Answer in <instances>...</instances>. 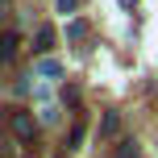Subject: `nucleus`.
I'll return each instance as SVG.
<instances>
[{"label":"nucleus","instance_id":"nucleus-1","mask_svg":"<svg viewBox=\"0 0 158 158\" xmlns=\"http://www.w3.org/2000/svg\"><path fill=\"white\" fill-rule=\"evenodd\" d=\"M8 129H13V137H17V142H33V133H38V125H33V117H29V112H21V108L13 112V121H8Z\"/></svg>","mask_w":158,"mask_h":158},{"label":"nucleus","instance_id":"nucleus-2","mask_svg":"<svg viewBox=\"0 0 158 158\" xmlns=\"http://www.w3.org/2000/svg\"><path fill=\"white\" fill-rule=\"evenodd\" d=\"M50 46H54V29H50V25H42L38 38H33V50H38V54H46Z\"/></svg>","mask_w":158,"mask_h":158},{"label":"nucleus","instance_id":"nucleus-3","mask_svg":"<svg viewBox=\"0 0 158 158\" xmlns=\"http://www.w3.org/2000/svg\"><path fill=\"white\" fill-rule=\"evenodd\" d=\"M38 75H42V79H58V75H63V67H58L54 58H42V63H38Z\"/></svg>","mask_w":158,"mask_h":158},{"label":"nucleus","instance_id":"nucleus-4","mask_svg":"<svg viewBox=\"0 0 158 158\" xmlns=\"http://www.w3.org/2000/svg\"><path fill=\"white\" fill-rule=\"evenodd\" d=\"M13 54H17V33H4V38H0V58L8 63Z\"/></svg>","mask_w":158,"mask_h":158},{"label":"nucleus","instance_id":"nucleus-5","mask_svg":"<svg viewBox=\"0 0 158 158\" xmlns=\"http://www.w3.org/2000/svg\"><path fill=\"white\" fill-rule=\"evenodd\" d=\"M117 129H121V117H117V112H108V117H104V125H100V133H117Z\"/></svg>","mask_w":158,"mask_h":158},{"label":"nucleus","instance_id":"nucleus-6","mask_svg":"<svg viewBox=\"0 0 158 158\" xmlns=\"http://www.w3.org/2000/svg\"><path fill=\"white\" fill-rule=\"evenodd\" d=\"M67 38H71V42L87 38V25H83V21H71V25H67Z\"/></svg>","mask_w":158,"mask_h":158},{"label":"nucleus","instance_id":"nucleus-7","mask_svg":"<svg viewBox=\"0 0 158 158\" xmlns=\"http://www.w3.org/2000/svg\"><path fill=\"white\" fill-rule=\"evenodd\" d=\"M117 158H137V142H121V150H117Z\"/></svg>","mask_w":158,"mask_h":158},{"label":"nucleus","instance_id":"nucleus-8","mask_svg":"<svg viewBox=\"0 0 158 158\" xmlns=\"http://www.w3.org/2000/svg\"><path fill=\"white\" fill-rule=\"evenodd\" d=\"M29 79H33V75H25V79H17V83H13V92H17V96H25V92H29Z\"/></svg>","mask_w":158,"mask_h":158},{"label":"nucleus","instance_id":"nucleus-9","mask_svg":"<svg viewBox=\"0 0 158 158\" xmlns=\"http://www.w3.org/2000/svg\"><path fill=\"white\" fill-rule=\"evenodd\" d=\"M83 137H87V129H83V125H75V129H71V146H79Z\"/></svg>","mask_w":158,"mask_h":158},{"label":"nucleus","instance_id":"nucleus-10","mask_svg":"<svg viewBox=\"0 0 158 158\" xmlns=\"http://www.w3.org/2000/svg\"><path fill=\"white\" fill-rule=\"evenodd\" d=\"M54 4H58V13H75V4H79V0H54Z\"/></svg>","mask_w":158,"mask_h":158},{"label":"nucleus","instance_id":"nucleus-11","mask_svg":"<svg viewBox=\"0 0 158 158\" xmlns=\"http://www.w3.org/2000/svg\"><path fill=\"white\" fill-rule=\"evenodd\" d=\"M125 4H133V0H125Z\"/></svg>","mask_w":158,"mask_h":158}]
</instances>
